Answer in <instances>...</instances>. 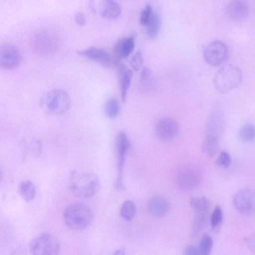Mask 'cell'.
Here are the masks:
<instances>
[{
	"label": "cell",
	"instance_id": "35",
	"mask_svg": "<svg viewBox=\"0 0 255 255\" xmlns=\"http://www.w3.org/2000/svg\"><path fill=\"white\" fill-rule=\"evenodd\" d=\"M89 6L91 10L93 12H96V9L95 8V3L94 0H89Z\"/></svg>",
	"mask_w": 255,
	"mask_h": 255
},
{
	"label": "cell",
	"instance_id": "31",
	"mask_svg": "<svg viewBox=\"0 0 255 255\" xmlns=\"http://www.w3.org/2000/svg\"><path fill=\"white\" fill-rule=\"evenodd\" d=\"M245 241L250 251L255 254V233L246 238Z\"/></svg>",
	"mask_w": 255,
	"mask_h": 255
},
{
	"label": "cell",
	"instance_id": "1",
	"mask_svg": "<svg viewBox=\"0 0 255 255\" xmlns=\"http://www.w3.org/2000/svg\"><path fill=\"white\" fill-rule=\"evenodd\" d=\"M68 186L75 196L86 198L98 192L100 182L97 176L92 172L73 171L69 176Z\"/></svg>",
	"mask_w": 255,
	"mask_h": 255
},
{
	"label": "cell",
	"instance_id": "19",
	"mask_svg": "<svg viewBox=\"0 0 255 255\" xmlns=\"http://www.w3.org/2000/svg\"><path fill=\"white\" fill-rule=\"evenodd\" d=\"M100 9L102 16L109 19L117 18L121 12V7L115 0H101Z\"/></svg>",
	"mask_w": 255,
	"mask_h": 255
},
{
	"label": "cell",
	"instance_id": "3",
	"mask_svg": "<svg viewBox=\"0 0 255 255\" xmlns=\"http://www.w3.org/2000/svg\"><path fill=\"white\" fill-rule=\"evenodd\" d=\"M66 225L75 231L83 230L89 227L94 219L91 210L86 205L75 203L69 205L63 214Z\"/></svg>",
	"mask_w": 255,
	"mask_h": 255
},
{
	"label": "cell",
	"instance_id": "13",
	"mask_svg": "<svg viewBox=\"0 0 255 255\" xmlns=\"http://www.w3.org/2000/svg\"><path fill=\"white\" fill-rule=\"evenodd\" d=\"M21 61V55L14 45L6 44L2 45L0 52V64L2 68L10 69L18 66Z\"/></svg>",
	"mask_w": 255,
	"mask_h": 255
},
{
	"label": "cell",
	"instance_id": "10",
	"mask_svg": "<svg viewBox=\"0 0 255 255\" xmlns=\"http://www.w3.org/2000/svg\"><path fill=\"white\" fill-rule=\"evenodd\" d=\"M130 146V143L127 135L124 131L118 133L116 140V149L118 157V175L116 180V187L123 188V174L125 155Z\"/></svg>",
	"mask_w": 255,
	"mask_h": 255
},
{
	"label": "cell",
	"instance_id": "14",
	"mask_svg": "<svg viewBox=\"0 0 255 255\" xmlns=\"http://www.w3.org/2000/svg\"><path fill=\"white\" fill-rule=\"evenodd\" d=\"M226 11L232 20L240 21L245 19L249 14V7L244 0H231L227 4Z\"/></svg>",
	"mask_w": 255,
	"mask_h": 255
},
{
	"label": "cell",
	"instance_id": "16",
	"mask_svg": "<svg viewBox=\"0 0 255 255\" xmlns=\"http://www.w3.org/2000/svg\"><path fill=\"white\" fill-rule=\"evenodd\" d=\"M116 67L121 97L123 102H125L132 77V71L125 65L121 63H119Z\"/></svg>",
	"mask_w": 255,
	"mask_h": 255
},
{
	"label": "cell",
	"instance_id": "11",
	"mask_svg": "<svg viewBox=\"0 0 255 255\" xmlns=\"http://www.w3.org/2000/svg\"><path fill=\"white\" fill-rule=\"evenodd\" d=\"M78 53L106 67H116L120 63L104 49L91 47L78 51Z\"/></svg>",
	"mask_w": 255,
	"mask_h": 255
},
{
	"label": "cell",
	"instance_id": "9",
	"mask_svg": "<svg viewBox=\"0 0 255 255\" xmlns=\"http://www.w3.org/2000/svg\"><path fill=\"white\" fill-rule=\"evenodd\" d=\"M233 202L236 209L241 214L251 215L255 213V191L243 189L233 196Z\"/></svg>",
	"mask_w": 255,
	"mask_h": 255
},
{
	"label": "cell",
	"instance_id": "32",
	"mask_svg": "<svg viewBox=\"0 0 255 255\" xmlns=\"http://www.w3.org/2000/svg\"><path fill=\"white\" fill-rule=\"evenodd\" d=\"M74 19L76 23L79 25H84L87 22L86 17L85 14L81 11L76 13Z\"/></svg>",
	"mask_w": 255,
	"mask_h": 255
},
{
	"label": "cell",
	"instance_id": "8",
	"mask_svg": "<svg viewBox=\"0 0 255 255\" xmlns=\"http://www.w3.org/2000/svg\"><path fill=\"white\" fill-rule=\"evenodd\" d=\"M230 51L228 46L220 40L210 42L205 48L204 57L210 65L217 66L225 62L228 59Z\"/></svg>",
	"mask_w": 255,
	"mask_h": 255
},
{
	"label": "cell",
	"instance_id": "22",
	"mask_svg": "<svg viewBox=\"0 0 255 255\" xmlns=\"http://www.w3.org/2000/svg\"><path fill=\"white\" fill-rule=\"evenodd\" d=\"M146 31L149 38H154L158 34L160 27V20L159 16L153 13L146 24Z\"/></svg>",
	"mask_w": 255,
	"mask_h": 255
},
{
	"label": "cell",
	"instance_id": "7",
	"mask_svg": "<svg viewBox=\"0 0 255 255\" xmlns=\"http://www.w3.org/2000/svg\"><path fill=\"white\" fill-rule=\"evenodd\" d=\"M58 40L55 34L48 31L35 34L32 40V46L39 55L47 56L54 53L58 47Z\"/></svg>",
	"mask_w": 255,
	"mask_h": 255
},
{
	"label": "cell",
	"instance_id": "27",
	"mask_svg": "<svg viewBox=\"0 0 255 255\" xmlns=\"http://www.w3.org/2000/svg\"><path fill=\"white\" fill-rule=\"evenodd\" d=\"M223 214L222 209L220 206H216L211 216V225L213 228H216L222 223Z\"/></svg>",
	"mask_w": 255,
	"mask_h": 255
},
{
	"label": "cell",
	"instance_id": "2",
	"mask_svg": "<svg viewBox=\"0 0 255 255\" xmlns=\"http://www.w3.org/2000/svg\"><path fill=\"white\" fill-rule=\"evenodd\" d=\"M224 129V120L222 114L218 111L213 112L207 121L202 145L203 151L208 156L212 157L217 152Z\"/></svg>",
	"mask_w": 255,
	"mask_h": 255
},
{
	"label": "cell",
	"instance_id": "30",
	"mask_svg": "<svg viewBox=\"0 0 255 255\" xmlns=\"http://www.w3.org/2000/svg\"><path fill=\"white\" fill-rule=\"evenodd\" d=\"M152 14V7L150 5H147L141 12L140 23L142 25H146Z\"/></svg>",
	"mask_w": 255,
	"mask_h": 255
},
{
	"label": "cell",
	"instance_id": "33",
	"mask_svg": "<svg viewBox=\"0 0 255 255\" xmlns=\"http://www.w3.org/2000/svg\"><path fill=\"white\" fill-rule=\"evenodd\" d=\"M184 254L186 255H193L199 254L198 249L193 245L187 246L184 250Z\"/></svg>",
	"mask_w": 255,
	"mask_h": 255
},
{
	"label": "cell",
	"instance_id": "15",
	"mask_svg": "<svg viewBox=\"0 0 255 255\" xmlns=\"http://www.w3.org/2000/svg\"><path fill=\"white\" fill-rule=\"evenodd\" d=\"M135 45L134 36L131 35L119 40L115 44L113 55L118 61L126 58L132 52Z\"/></svg>",
	"mask_w": 255,
	"mask_h": 255
},
{
	"label": "cell",
	"instance_id": "24",
	"mask_svg": "<svg viewBox=\"0 0 255 255\" xmlns=\"http://www.w3.org/2000/svg\"><path fill=\"white\" fill-rule=\"evenodd\" d=\"M105 113L109 118H116L120 111V104L117 99L111 98L109 99L105 104Z\"/></svg>",
	"mask_w": 255,
	"mask_h": 255
},
{
	"label": "cell",
	"instance_id": "17",
	"mask_svg": "<svg viewBox=\"0 0 255 255\" xmlns=\"http://www.w3.org/2000/svg\"><path fill=\"white\" fill-rule=\"evenodd\" d=\"M169 207L167 199L163 196L156 195L151 198L147 205L149 213L155 217H161L168 212Z\"/></svg>",
	"mask_w": 255,
	"mask_h": 255
},
{
	"label": "cell",
	"instance_id": "5",
	"mask_svg": "<svg viewBox=\"0 0 255 255\" xmlns=\"http://www.w3.org/2000/svg\"><path fill=\"white\" fill-rule=\"evenodd\" d=\"M243 73L236 66L226 64L216 72L213 79L215 88L221 93H226L238 87L242 82Z\"/></svg>",
	"mask_w": 255,
	"mask_h": 255
},
{
	"label": "cell",
	"instance_id": "29",
	"mask_svg": "<svg viewBox=\"0 0 255 255\" xmlns=\"http://www.w3.org/2000/svg\"><path fill=\"white\" fill-rule=\"evenodd\" d=\"M143 61L142 53L140 51L135 53L130 59V64L135 71H138L141 67Z\"/></svg>",
	"mask_w": 255,
	"mask_h": 255
},
{
	"label": "cell",
	"instance_id": "26",
	"mask_svg": "<svg viewBox=\"0 0 255 255\" xmlns=\"http://www.w3.org/2000/svg\"><path fill=\"white\" fill-rule=\"evenodd\" d=\"M239 135L245 142H251L255 139V127L250 124L243 126L240 129Z\"/></svg>",
	"mask_w": 255,
	"mask_h": 255
},
{
	"label": "cell",
	"instance_id": "23",
	"mask_svg": "<svg viewBox=\"0 0 255 255\" xmlns=\"http://www.w3.org/2000/svg\"><path fill=\"white\" fill-rule=\"evenodd\" d=\"M136 213L134 203L130 200L125 201L121 208L120 215L126 221H130L134 218Z\"/></svg>",
	"mask_w": 255,
	"mask_h": 255
},
{
	"label": "cell",
	"instance_id": "18",
	"mask_svg": "<svg viewBox=\"0 0 255 255\" xmlns=\"http://www.w3.org/2000/svg\"><path fill=\"white\" fill-rule=\"evenodd\" d=\"M200 180V176L198 172L191 169H187L178 175L177 184L182 190H190L196 187Z\"/></svg>",
	"mask_w": 255,
	"mask_h": 255
},
{
	"label": "cell",
	"instance_id": "4",
	"mask_svg": "<svg viewBox=\"0 0 255 255\" xmlns=\"http://www.w3.org/2000/svg\"><path fill=\"white\" fill-rule=\"evenodd\" d=\"M71 104L68 93L60 89L50 90L40 98L39 105L45 113L51 115H61L68 110Z\"/></svg>",
	"mask_w": 255,
	"mask_h": 255
},
{
	"label": "cell",
	"instance_id": "6",
	"mask_svg": "<svg viewBox=\"0 0 255 255\" xmlns=\"http://www.w3.org/2000/svg\"><path fill=\"white\" fill-rule=\"evenodd\" d=\"M29 250L35 255H56L60 251V244L54 235L43 233L31 240Z\"/></svg>",
	"mask_w": 255,
	"mask_h": 255
},
{
	"label": "cell",
	"instance_id": "36",
	"mask_svg": "<svg viewBox=\"0 0 255 255\" xmlns=\"http://www.w3.org/2000/svg\"><path fill=\"white\" fill-rule=\"evenodd\" d=\"M115 254H116V255H124L125 254V253H124V250L123 249H120V250H119L118 251H116V252L115 253Z\"/></svg>",
	"mask_w": 255,
	"mask_h": 255
},
{
	"label": "cell",
	"instance_id": "12",
	"mask_svg": "<svg viewBox=\"0 0 255 255\" xmlns=\"http://www.w3.org/2000/svg\"><path fill=\"white\" fill-rule=\"evenodd\" d=\"M179 129L177 121L170 117L160 119L155 126V134L158 138L163 142H168L174 138Z\"/></svg>",
	"mask_w": 255,
	"mask_h": 255
},
{
	"label": "cell",
	"instance_id": "28",
	"mask_svg": "<svg viewBox=\"0 0 255 255\" xmlns=\"http://www.w3.org/2000/svg\"><path fill=\"white\" fill-rule=\"evenodd\" d=\"M232 160L230 155L226 151H222L216 160L215 164L224 168H228L231 164Z\"/></svg>",
	"mask_w": 255,
	"mask_h": 255
},
{
	"label": "cell",
	"instance_id": "34",
	"mask_svg": "<svg viewBox=\"0 0 255 255\" xmlns=\"http://www.w3.org/2000/svg\"><path fill=\"white\" fill-rule=\"evenodd\" d=\"M150 75V70L147 67L142 68L140 74V80L143 82L146 80Z\"/></svg>",
	"mask_w": 255,
	"mask_h": 255
},
{
	"label": "cell",
	"instance_id": "20",
	"mask_svg": "<svg viewBox=\"0 0 255 255\" xmlns=\"http://www.w3.org/2000/svg\"><path fill=\"white\" fill-rule=\"evenodd\" d=\"M18 192L24 200L27 202H30L35 196V185L29 180L22 181L18 186Z\"/></svg>",
	"mask_w": 255,
	"mask_h": 255
},
{
	"label": "cell",
	"instance_id": "21",
	"mask_svg": "<svg viewBox=\"0 0 255 255\" xmlns=\"http://www.w3.org/2000/svg\"><path fill=\"white\" fill-rule=\"evenodd\" d=\"M190 204L196 213V215H207L209 209L207 199L204 196L191 198Z\"/></svg>",
	"mask_w": 255,
	"mask_h": 255
},
{
	"label": "cell",
	"instance_id": "25",
	"mask_svg": "<svg viewBox=\"0 0 255 255\" xmlns=\"http://www.w3.org/2000/svg\"><path fill=\"white\" fill-rule=\"evenodd\" d=\"M213 245L212 237L207 234H204L202 236L199 246V254L209 255L211 254Z\"/></svg>",
	"mask_w": 255,
	"mask_h": 255
}]
</instances>
